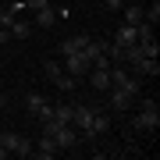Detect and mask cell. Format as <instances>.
Here are the masks:
<instances>
[{
    "instance_id": "7",
    "label": "cell",
    "mask_w": 160,
    "mask_h": 160,
    "mask_svg": "<svg viewBox=\"0 0 160 160\" xmlns=\"http://www.w3.org/2000/svg\"><path fill=\"white\" fill-rule=\"evenodd\" d=\"M46 103H50V100H46L43 92H29V96H25V110H29L32 118H39V110L46 107Z\"/></svg>"
},
{
    "instance_id": "4",
    "label": "cell",
    "mask_w": 160,
    "mask_h": 160,
    "mask_svg": "<svg viewBox=\"0 0 160 160\" xmlns=\"http://www.w3.org/2000/svg\"><path fill=\"white\" fill-rule=\"evenodd\" d=\"M61 149H57V142H53V135H39V142H32V157H43V160H50V157H57Z\"/></svg>"
},
{
    "instance_id": "6",
    "label": "cell",
    "mask_w": 160,
    "mask_h": 160,
    "mask_svg": "<svg viewBox=\"0 0 160 160\" xmlns=\"http://www.w3.org/2000/svg\"><path fill=\"white\" fill-rule=\"evenodd\" d=\"M32 14H36V25H39V29H53V25L61 22L57 7H39V11H32Z\"/></svg>"
},
{
    "instance_id": "18",
    "label": "cell",
    "mask_w": 160,
    "mask_h": 160,
    "mask_svg": "<svg viewBox=\"0 0 160 160\" xmlns=\"http://www.w3.org/2000/svg\"><path fill=\"white\" fill-rule=\"evenodd\" d=\"M0 4H4V0H0Z\"/></svg>"
},
{
    "instance_id": "5",
    "label": "cell",
    "mask_w": 160,
    "mask_h": 160,
    "mask_svg": "<svg viewBox=\"0 0 160 160\" xmlns=\"http://www.w3.org/2000/svg\"><path fill=\"white\" fill-rule=\"evenodd\" d=\"M86 78H89V86L96 89V92H107L110 89V68H89Z\"/></svg>"
},
{
    "instance_id": "14",
    "label": "cell",
    "mask_w": 160,
    "mask_h": 160,
    "mask_svg": "<svg viewBox=\"0 0 160 160\" xmlns=\"http://www.w3.org/2000/svg\"><path fill=\"white\" fill-rule=\"evenodd\" d=\"M25 7L29 11H39V7H50V0H25Z\"/></svg>"
},
{
    "instance_id": "11",
    "label": "cell",
    "mask_w": 160,
    "mask_h": 160,
    "mask_svg": "<svg viewBox=\"0 0 160 160\" xmlns=\"http://www.w3.org/2000/svg\"><path fill=\"white\" fill-rule=\"evenodd\" d=\"M139 53L142 57H160V43H157V36H149V39H139Z\"/></svg>"
},
{
    "instance_id": "16",
    "label": "cell",
    "mask_w": 160,
    "mask_h": 160,
    "mask_svg": "<svg viewBox=\"0 0 160 160\" xmlns=\"http://www.w3.org/2000/svg\"><path fill=\"white\" fill-rule=\"evenodd\" d=\"M4 107H7V92L0 89V110H4Z\"/></svg>"
},
{
    "instance_id": "15",
    "label": "cell",
    "mask_w": 160,
    "mask_h": 160,
    "mask_svg": "<svg viewBox=\"0 0 160 160\" xmlns=\"http://www.w3.org/2000/svg\"><path fill=\"white\" fill-rule=\"evenodd\" d=\"M4 43H11V29H0V46Z\"/></svg>"
},
{
    "instance_id": "2",
    "label": "cell",
    "mask_w": 160,
    "mask_h": 160,
    "mask_svg": "<svg viewBox=\"0 0 160 160\" xmlns=\"http://www.w3.org/2000/svg\"><path fill=\"white\" fill-rule=\"evenodd\" d=\"M50 135H53V142H57V149H61V153H68V149L82 146V135H78V128H75V125H57Z\"/></svg>"
},
{
    "instance_id": "1",
    "label": "cell",
    "mask_w": 160,
    "mask_h": 160,
    "mask_svg": "<svg viewBox=\"0 0 160 160\" xmlns=\"http://www.w3.org/2000/svg\"><path fill=\"white\" fill-rule=\"evenodd\" d=\"M132 128L142 132V135H153V132L160 128V107H157V100H149V96L139 100V114L132 118Z\"/></svg>"
},
{
    "instance_id": "12",
    "label": "cell",
    "mask_w": 160,
    "mask_h": 160,
    "mask_svg": "<svg viewBox=\"0 0 160 160\" xmlns=\"http://www.w3.org/2000/svg\"><path fill=\"white\" fill-rule=\"evenodd\" d=\"M121 11H125V25H139L142 22V7L139 4H128V7H121Z\"/></svg>"
},
{
    "instance_id": "3",
    "label": "cell",
    "mask_w": 160,
    "mask_h": 160,
    "mask_svg": "<svg viewBox=\"0 0 160 160\" xmlns=\"http://www.w3.org/2000/svg\"><path fill=\"white\" fill-rule=\"evenodd\" d=\"M68 75H75V78H82V75L89 71V61L82 57V50H75V53H64V64H61Z\"/></svg>"
},
{
    "instance_id": "13",
    "label": "cell",
    "mask_w": 160,
    "mask_h": 160,
    "mask_svg": "<svg viewBox=\"0 0 160 160\" xmlns=\"http://www.w3.org/2000/svg\"><path fill=\"white\" fill-rule=\"evenodd\" d=\"M61 71H64V68H61V64H57V61H46V68H43V75H46V78H50V82H53V78H57V75H61Z\"/></svg>"
},
{
    "instance_id": "17",
    "label": "cell",
    "mask_w": 160,
    "mask_h": 160,
    "mask_svg": "<svg viewBox=\"0 0 160 160\" xmlns=\"http://www.w3.org/2000/svg\"><path fill=\"white\" fill-rule=\"evenodd\" d=\"M4 157H11V153H7V149H4V146H0V160H4Z\"/></svg>"
},
{
    "instance_id": "8",
    "label": "cell",
    "mask_w": 160,
    "mask_h": 160,
    "mask_svg": "<svg viewBox=\"0 0 160 160\" xmlns=\"http://www.w3.org/2000/svg\"><path fill=\"white\" fill-rule=\"evenodd\" d=\"M135 39H139V36H135V25H121L118 36H114V46H121V50H125V46H132Z\"/></svg>"
},
{
    "instance_id": "10",
    "label": "cell",
    "mask_w": 160,
    "mask_h": 160,
    "mask_svg": "<svg viewBox=\"0 0 160 160\" xmlns=\"http://www.w3.org/2000/svg\"><path fill=\"white\" fill-rule=\"evenodd\" d=\"M53 86H57V92H75V89H78V78L68 75V71H61L57 78H53Z\"/></svg>"
},
{
    "instance_id": "9",
    "label": "cell",
    "mask_w": 160,
    "mask_h": 160,
    "mask_svg": "<svg viewBox=\"0 0 160 160\" xmlns=\"http://www.w3.org/2000/svg\"><path fill=\"white\" fill-rule=\"evenodd\" d=\"M7 29H11V39H29V36H32V22H22V18H14Z\"/></svg>"
}]
</instances>
